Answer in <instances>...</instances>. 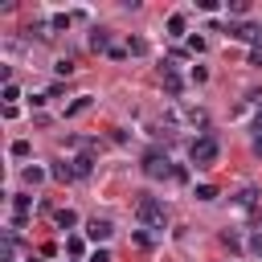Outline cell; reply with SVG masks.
I'll list each match as a JSON object with an SVG mask.
<instances>
[{"mask_svg": "<svg viewBox=\"0 0 262 262\" xmlns=\"http://www.w3.org/2000/svg\"><path fill=\"white\" fill-rule=\"evenodd\" d=\"M135 217H139L147 229H164V225H168V209H164L156 196H147V192H139V201H135Z\"/></svg>", "mask_w": 262, "mask_h": 262, "instance_id": "6da1fadb", "label": "cell"}, {"mask_svg": "<svg viewBox=\"0 0 262 262\" xmlns=\"http://www.w3.org/2000/svg\"><path fill=\"white\" fill-rule=\"evenodd\" d=\"M217 151H221V147H217V135H209V131H205V135H196V139H192L188 160H192L196 168H209V164H217Z\"/></svg>", "mask_w": 262, "mask_h": 262, "instance_id": "7a4b0ae2", "label": "cell"}, {"mask_svg": "<svg viewBox=\"0 0 262 262\" xmlns=\"http://www.w3.org/2000/svg\"><path fill=\"white\" fill-rule=\"evenodd\" d=\"M143 172H147L151 180H160V176H172L176 168L168 164V156H160V151H147V156H143Z\"/></svg>", "mask_w": 262, "mask_h": 262, "instance_id": "3957f363", "label": "cell"}, {"mask_svg": "<svg viewBox=\"0 0 262 262\" xmlns=\"http://www.w3.org/2000/svg\"><path fill=\"white\" fill-rule=\"evenodd\" d=\"M225 33H229L233 41H254V45L262 41V29H258V25H250V20H242V25H229Z\"/></svg>", "mask_w": 262, "mask_h": 262, "instance_id": "277c9868", "label": "cell"}, {"mask_svg": "<svg viewBox=\"0 0 262 262\" xmlns=\"http://www.w3.org/2000/svg\"><path fill=\"white\" fill-rule=\"evenodd\" d=\"M111 233H115V225H111L106 217H94V221L86 225V237H90V242H106Z\"/></svg>", "mask_w": 262, "mask_h": 262, "instance_id": "5b68a950", "label": "cell"}, {"mask_svg": "<svg viewBox=\"0 0 262 262\" xmlns=\"http://www.w3.org/2000/svg\"><path fill=\"white\" fill-rule=\"evenodd\" d=\"M160 82H164V90H168V94H180V78H176V70H172V66H164V70H160Z\"/></svg>", "mask_w": 262, "mask_h": 262, "instance_id": "8992f818", "label": "cell"}, {"mask_svg": "<svg viewBox=\"0 0 262 262\" xmlns=\"http://www.w3.org/2000/svg\"><path fill=\"white\" fill-rule=\"evenodd\" d=\"M49 176H53V180H74L78 172H74V164H70V160H57V164L49 168Z\"/></svg>", "mask_w": 262, "mask_h": 262, "instance_id": "52a82bcc", "label": "cell"}, {"mask_svg": "<svg viewBox=\"0 0 262 262\" xmlns=\"http://www.w3.org/2000/svg\"><path fill=\"white\" fill-rule=\"evenodd\" d=\"M53 221H57V229H70V225H78V213H74V209H57Z\"/></svg>", "mask_w": 262, "mask_h": 262, "instance_id": "ba28073f", "label": "cell"}, {"mask_svg": "<svg viewBox=\"0 0 262 262\" xmlns=\"http://www.w3.org/2000/svg\"><path fill=\"white\" fill-rule=\"evenodd\" d=\"M90 49H94V53H98V49H111V33H106V29L90 33Z\"/></svg>", "mask_w": 262, "mask_h": 262, "instance_id": "9c48e42d", "label": "cell"}, {"mask_svg": "<svg viewBox=\"0 0 262 262\" xmlns=\"http://www.w3.org/2000/svg\"><path fill=\"white\" fill-rule=\"evenodd\" d=\"M90 102H94V98H90V94H82V98H74V102H70V106H66V119H74V115H82V111H86V106H90Z\"/></svg>", "mask_w": 262, "mask_h": 262, "instance_id": "30bf717a", "label": "cell"}, {"mask_svg": "<svg viewBox=\"0 0 262 262\" xmlns=\"http://www.w3.org/2000/svg\"><path fill=\"white\" fill-rule=\"evenodd\" d=\"M180 33H184V16L172 12V16H168V37H180Z\"/></svg>", "mask_w": 262, "mask_h": 262, "instance_id": "8fae6325", "label": "cell"}, {"mask_svg": "<svg viewBox=\"0 0 262 262\" xmlns=\"http://www.w3.org/2000/svg\"><path fill=\"white\" fill-rule=\"evenodd\" d=\"M90 168H94V160H90V156H78V160H74V172H78V176H86Z\"/></svg>", "mask_w": 262, "mask_h": 262, "instance_id": "7c38bea8", "label": "cell"}, {"mask_svg": "<svg viewBox=\"0 0 262 262\" xmlns=\"http://www.w3.org/2000/svg\"><path fill=\"white\" fill-rule=\"evenodd\" d=\"M127 53H147V41H143V37H131V41H127Z\"/></svg>", "mask_w": 262, "mask_h": 262, "instance_id": "4fadbf2b", "label": "cell"}, {"mask_svg": "<svg viewBox=\"0 0 262 262\" xmlns=\"http://www.w3.org/2000/svg\"><path fill=\"white\" fill-rule=\"evenodd\" d=\"M16 98H20V90L8 82V86H4V106H16Z\"/></svg>", "mask_w": 262, "mask_h": 262, "instance_id": "5bb4252c", "label": "cell"}, {"mask_svg": "<svg viewBox=\"0 0 262 262\" xmlns=\"http://www.w3.org/2000/svg\"><path fill=\"white\" fill-rule=\"evenodd\" d=\"M41 180H45L41 168H25V184H41Z\"/></svg>", "mask_w": 262, "mask_h": 262, "instance_id": "9a60e30c", "label": "cell"}, {"mask_svg": "<svg viewBox=\"0 0 262 262\" xmlns=\"http://www.w3.org/2000/svg\"><path fill=\"white\" fill-rule=\"evenodd\" d=\"M196 201H217V188H213V184H201V188H196Z\"/></svg>", "mask_w": 262, "mask_h": 262, "instance_id": "2e32d148", "label": "cell"}, {"mask_svg": "<svg viewBox=\"0 0 262 262\" xmlns=\"http://www.w3.org/2000/svg\"><path fill=\"white\" fill-rule=\"evenodd\" d=\"M221 242H225V246H229V250H242V237H237V233H233V229H225V233H221Z\"/></svg>", "mask_w": 262, "mask_h": 262, "instance_id": "e0dca14e", "label": "cell"}, {"mask_svg": "<svg viewBox=\"0 0 262 262\" xmlns=\"http://www.w3.org/2000/svg\"><path fill=\"white\" fill-rule=\"evenodd\" d=\"M53 70H57V74H61V78H70V74H74V61H70V57H61V61H57V66H53Z\"/></svg>", "mask_w": 262, "mask_h": 262, "instance_id": "ac0fdd59", "label": "cell"}, {"mask_svg": "<svg viewBox=\"0 0 262 262\" xmlns=\"http://www.w3.org/2000/svg\"><path fill=\"white\" fill-rule=\"evenodd\" d=\"M12 156L25 160V156H29V139H16V143H12Z\"/></svg>", "mask_w": 262, "mask_h": 262, "instance_id": "d6986e66", "label": "cell"}, {"mask_svg": "<svg viewBox=\"0 0 262 262\" xmlns=\"http://www.w3.org/2000/svg\"><path fill=\"white\" fill-rule=\"evenodd\" d=\"M66 250H70L74 258H82V250H86V246H82V237H70V242H66Z\"/></svg>", "mask_w": 262, "mask_h": 262, "instance_id": "ffe728a7", "label": "cell"}, {"mask_svg": "<svg viewBox=\"0 0 262 262\" xmlns=\"http://www.w3.org/2000/svg\"><path fill=\"white\" fill-rule=\"evenodd\" d=\"M49 29H70V16H66V12H57V16L49 20Z\"/></svg>", "mask_w": 262, "mask_h": 262, "instance_id": "44dd1931", "label": "cell"}, {"mask_svg": "<svg viewBox=\"0 0 262 262\" xmlns=\"http://www.w3.org/2000/svg\"><path fill=\"white\" fill-rule=\"evenodd\" d=\"M131 242H135L139 250H151V237H147V233H131Z\"/></svg>", "mask_w": 262, "mask_h": 262, "instance_id": "7402d4cb", "label": "cell"}, {"mask_svg": "<svg viewBox=\"0 0 262 262\" xmlns=\"http://www.w3.org/2000/svg\"><path fill=\"white\" fill-rule=\"evenodd\" d=\"M250 250H254V254H262V229H254V233H250Z\"/></svg>", "mask_w": 262, "mask_h": 262, "instance_id": "603a6c76", "label": "cell"}, {"mask_svg": "<svg viewBox=\"0 0 262 262\" xmlns=\"http://www.w3.org/2000/svg\"><path fill=\"white\" fill-rule=\"evenodd\" d=\"M250 66H262V45H254V49H250Z\"/></svg>", "mask_w": 262, "mask_h": 262, "instance_id": "cb8c5ba5", "label": "cell"}, {"mask_svg": "<svg viewBox=\"0 0 262 262\" xmlns=\"http://www.w3.org/2000/svg\"><path fill=\"white\" fill-rule=\"evenodd\" d=\"M90 262H111V254H106V250H94V254H90Z\"/></svg>", "mask_w": 262, "mask_h": 262, "instance_id": "d4e9b609", "label": "cell"}, {"mask_svg": "<svg viewBox=\"0 0 262 262\" xmlns=\"http://www.w3.org/2000/svg\"><path fill=\"white\" fill-rule=\"evenodd\" d=\"M254 151H258V156H262V131H258V135H254Z\"/></svg>", "mask_w": 262, "mask_h": 262, "instance_id": "484cf974", "label": "cell"}, {"mask_svg": "<svg viewBox=\"0 0 262 262\" xmlns=\"http://www.w3.org/2000/svg\"><path fill=\"white\" fill-rule=\"evenodd\" d=\"M25 262H41V258H33V254H29V258H25Z\"/></svg>", "mask_w": 262, "mask_h": 262, "instance_id": "4316f807", "label": "cell"}, {"mask_svg": "<svg viewBox=\"0 0 262 262\" xmlns=\"http://www.w3.org/2000/svg\"><path fill=\"white\" fill-rule=\"evenodd\" d=\"M258 45H262V41H258Z\"/></svg>", "mask_w": 262, "mask_h": 262, "instance_id": "83f0119b", "label": "cell"}]
</instances>
